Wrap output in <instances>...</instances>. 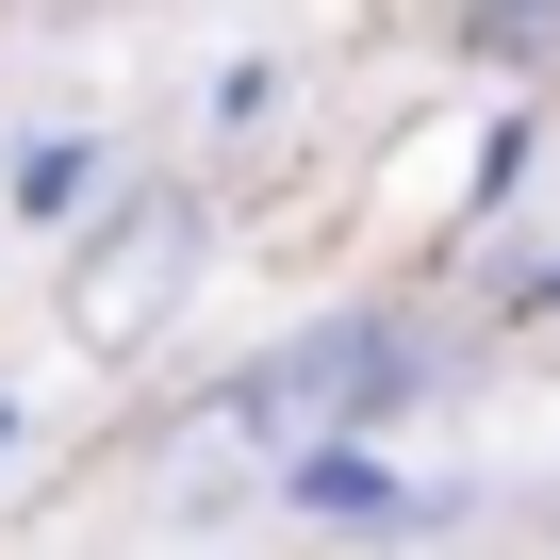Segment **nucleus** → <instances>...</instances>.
Wrapping results in <instances>:
<instances>
[{"label":"nucleus","mask_w":560,"mask_h":560,"mask_svg":"<svg viewBox=\"0 0 560 560\" xmlns=\"http://www.w3.org/2000/svg\"><path fill=\"white\" fill-rule=\"evenodd\" d=\"M298 511H330V527H396V511H412V478H396L363 429H314V445H298Z\"/></svg>","instance_id":"nucleus-3"},{"label":"nucleus","mask_w":560,"mask_h":560,"mask_svg":"<svg viewBox=\"0 0 560 560\" xmlns=\"http://www.w3.org/2000/svg\"><path fill=\"white\" fill-rule=\"evenodd\" d=\"M182 264H198V231H182V214H149V231H132V264H83V347H132V330L182 298Z\"/></svg>","instance_id":"nucleus-2"},{"label":"nucleus","mask_w":560,"mask_h":560,"mask_svg":"<svg viewBox=\"0 0 560 560\" xmlns=\"http://www.w3.org/2000/svg\"><path fill=\"white\" fill-rule=\"evenodd\" d=\"M396 380H412V347H396L380 314H347V330H298V347H264V363L231 380V429H247V445H314V429H363Z\"/></svg>","instance_id":"nucleus-1"}]
</instances>
